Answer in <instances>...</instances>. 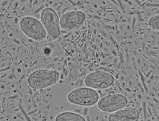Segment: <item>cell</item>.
Here are the masks:
<instances>
[{"label": "cell", "mask_w": 159, "mask_h": 121, "mask_svg": "<svg viewBox=\"0 0 159 121\" xmlns=\"http://www.w3.org/2000/svg\"><path fill=\"white\" fill-rule=\"evenodd\" d=\"M58 79L59 74L55 70H38L29 75L28 84L32 88H44L55 85Z\"/></svg>", "instance_id": "1"}, {"label": "cell", "mask_w": 159, "mask_h": 121, "mask_svg": "<svg viewBox=\"0 0 159 121\" xmlns=\"http://www.w3.org/2000/svg\"><path fill=\"white\" fill-rule=\"evenodd\" d=\"M68 101L75 105L83 106H93L99 100V95L96 90L89 87L75 89L67 95Z\"/></svg>", "instance_id": "2"}, {"label": "cell", "mask_w": 159, "mask_h": 121, "mask_svg": "<svg viewBox=\"0 0 159 121\" xmlns=\"http://www.w3.org/2000/svg\"><path fill=\"white\" fill-rule=\"evenodd\" d=\"M22 32L35 41H43L47 36V32L41 22L35 17L26 16L19 23Z\"/></svg>", "instance_id": "3"}, {"label": "cell", "mask_w": 159, "mask_h": 121, "mask_svg": "<svg viewBox=\"0 0 159 121\" xmlns=\"http://www.w3.org/2000/svg\"><path fill=\"white\" fill-rule=\"evenodd\" d=\"M41 21L47 34L56 39L61 35L60 19L54 9L50 7L44 8L41 13Z\"/></svg>", "instance_id": "4"}, {"label": "cell", "mask_w": 159, "mask_h": 121, "mask_svg": "<svg viewBox=\"0 0 159 121\" xmlns=\"http://www.w3.org/2000/svg\"><path fill=\"white\" fill-rule=\"evenodd\" d=\"M98 108L102 112L113 113L126 106L128 100L126 97L119 94L106 95L98 101Z\"/></svg>", "instance_id": "5"}, {"label": "cell", "mask_w": 159, "mask_h": 121, "mask_svg": "<svg viewBox=\"0 0 159 121\" xmlns=\"http://www.w3.org/2000/svg\"><path fill=\"white\" fill-rule=\"evenodd\" d=\"M114 82V78L110 73L96 71L88 74L85 79V85L93 89H105Z\"/></svg>", "instance_id": "6"}, {"label": "cell", "mask_w": 159, "mask_h": 121, "mask_svg": "<svg viewBox=\"0 0 159 121\" xmlns=\"http://www.w3.org/2000/svg\"><path fill=\"white\" fill-rule=\"evenodd\" d=\"M86 14L80 11H71L65 12L60 19L62 29L69 30L78 27L85 22Z\"/></svg>", "instance_id": "7"}, {"label": "cell", "mask_w": 159, "mask_h": 121, "mask_svg": "<svg viewBox=\"0 0 159 121\" xmlns=\"http://www.w3.org/2000/svg\"><path fill=\"white\" fill-rule=\"evenodd\" d=\"M139 119L138 110L134 108H123L111 113L108 117L110 121H137Z\"/></svg>", "instance_id": "8"}, {"label": "cell", "mask_w": 159, "mask_h": 121, "mask_svg": "<svg viewBox=\"0 0 159 121\" xmlns=\"http://www.w3.org/2000/svg\"><path fill=\"white\" fill-rule=\"evenodd\" d=\"M56 121H85V119L81 115L71 112H65L59 114L55 119Z\"/></svg>", "instance_id": "9"}, {"label": "cell", "mask_w": 159, "mask_h": 121, "mask_svg": "<svg viewBox=\"0 0 159 121\" xmlns=\"http://www.w3.org/2000/svg\"><path fill=\"white\" fill-rule=\"evenodd\" d=\"M148 25L152 29L155 30H159V15L152 17L148 21Z\"/></svg>", "instance_id": "10"}]
</instances>
